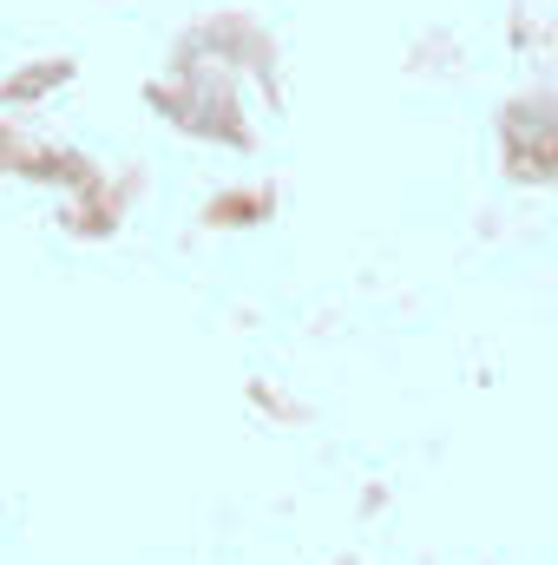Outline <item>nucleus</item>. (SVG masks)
Returning a JSON list of instances; mask_svg holds the SVG:
<instances>
[]
</instances>
